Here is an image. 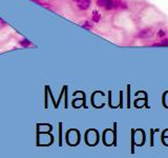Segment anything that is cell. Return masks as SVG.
Returning a JSON list of instances; mask_svg holds the SVG:
<instances>
[{
	"mask_svg": "<svg viewBox=\"0 0 168 158\" xmlns=\"http://www.w3.org/2000/svg\"><path fill=\"white\" fill-rule=\"evenodd\" d=\"M97 5L100 8H104L106 10H112L117 7V2L114 0H97Z\"/></svg>",
	"mask_w": 168,
	"mask_h": 158,
	"instance_id": "6da1fadb",
	"label": "cell"
},
{
	"mask_svg": "<svg viewBox=\"0 0 168 158\" xmlns=\"http://www.w3.org/2000/svg\"><path fill=\"white\" fill-rule=\"evenodd\" d=\"M19 44L21 45V47H28V45L32 44V42H30V40H28V39H22L19 42Z\"/></svg>",
	"mask_w": 168,
	"mask_h": 158,
	"instance_id": "5b68a950",
	"label": "cell"
},
{
	"mask_svg": "<svg viewBox=\"0 0 168 158\" xmlns=\"http://www.w3.org/2000/svg\"><path fill=\"white\" fill-rule=\"evenodd\" d=\"M165 35H166V32H165V31H163V30L159 31V33H158V36L161 37V38H162V37L165 36Z\"/></svg>",
	"mask_w": 168,
	"mask_h": 158,
	"instance_id": "52a82bcc",
	"label": "cell"
},
{
	"mask_svg": "<svg viewBox=\"0 0 168 158\" xmlns=\"http://www.w3.org/2000/svg\"><path fill=\"white\" fill-rule=\"evenodd\" d=\"M161 45H165V47H168V39H164V40H162L161 42Z\"/></svg>",
	"mask_w": 168,
	"mask_h": 158,
	"instance_id": "ba28073f",
	"label": "cell"
},
{
	"mask_svg": "<svg viewBox=\"0 0 168 158\" xmlns=\"http://www.w3.org/2000/svg\"><path fill=\"white\" fill-rule=\"evenodd\" d=\"M139 36L142 37V38H148V37L152 36V31H151L150 29H145V30L141 31Z\"/></svg>",
	"mask_w": 168,
	"mask_h": 158,
	"instance_id": "3957f363",
	"label": "cell"
},
{
	"mask_svg": "<svg viewBox=\"0 0 168 158\" xmlns=\"http://www.w3.org/2000/svg\"><path fill=\"white\" fill-rule=\"evenodd\" d=\"M73 1H76V2L78 3V2H79V1H81V0H73Z\"/></svg>",
	"mask_w": 168,
	"mask_h": 158,
	"instance_id": "9c48e42d",
	"label": "cell"
},
{
	"mask_svg": "<svg viewBox=\"0 0 168 158\" xmlns=\"http://www.w3.org/2000/svg\"><path fill=\"white\" fill-rule=\"evenodd\" d=\"M91 0H81V1H79V2L77 3V7L79 10L85 11V10H87L91 7Z\"/></svg>",
	"mask_w": 168,
	"mask_h": 158,
	"instance_id": "7a4b0ae2",
	"label": "cell"
},
{
	"mask_svg": "<svg viewBox=\"0 0 168 158\" xmlns=\"http://www.w3.org/2000/svg\"><path fill=\"white\" fill-rule=\"evenodd\" d=\"M100 19H101V15H100V13H98V12H94L93 13V21L94 22H99Z\"/></svg>",
	"mask_w": 168,
	"mask_h": 158,
	"instance_id": "277c9868",
	"label": "cell"
},
{
	"mask_svg": "<svg viewBox=\"0 0 168 158\" xmlns=\"http://www.w3.org/2000/svg\"><path fill=\"white\" fill-rule=\"evenodd\" d=\"M83 28H85V29H91V24H89V22L88 21H85V22H83V23L81 24Z\"/></svg>",
	"mask_w": 168,
	"mask_h": 158,
	"instance_id": "8992f818",
	"label": "cell"
}]
</instances>
